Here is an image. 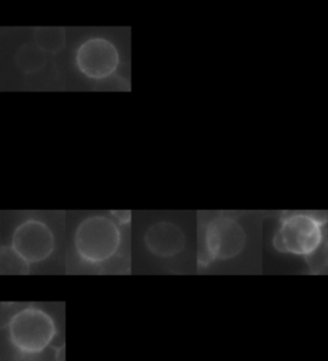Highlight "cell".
<instances>
[{
    "label": "cell",
    "mask_w": 328,
    "mask_h": 361,
    "mask_svg": "<svg viewBox=\"0 0 328 361\" xmlns=\"http://www.w3.org/2000/svg\"><path fill=\"white\" fill-rule=\"evenodd\" d=\"M53 317L37 306H25L7 322L8 340L17 353L36 356L49 348L56 336Z\"/></svg>",
    "instance_id": "6da1fadb"
},
{
    "label": "cell",
    "mask_w": 328,
    "mask_h": 361,
    "mask_svg": "<svg viewBox=\"0 0 328 361\" xmlns=\"http://www.w3.org/2000/svg\"><path fill=\"white\" fill-rule=\"evenodd\" d=\"M121 245V231L107 216H89L80 223L75 235L77 254L90 264H102L112 259Z\"/></svg>",
    "instance_id": "7a4b0ae2"
},
{
    "label": "cell",
    "mask_w": 328,
    "mask_h": 361,
    "mask_svg": "<svg viewBox=\"0 0 328 361\" xmlns=\"http://www.w3.org/2000/svg\"><path fill=\"white\" fill-rule=\"evenodd\" d=\"M321 243V222L307 214H295L282 222L273 245L281 252L310 255Z\"/></svg>",
    "instance_id": "3957f363"
},
{
    "label": "cell",
    "mask_w": 328,
    "mask_h": 361,
    "mask_svg": "<svg viewBox=\"0 0 328 361\" xmlns=\"http://www.w3.org/2000/svg\"><path fill=\"white\" fill-rule=\"evenodd\" d=\"M56 247V238L45 223L28 219L21 223L12 237L14 255L28 265L47 260Z\"/></svg>",
    "instance_id": "277c9868"
},
{
    "label": "cell",
    "mask_w": 328,
    "mask_h": 361,
    "mask_svg": "<svg viewBox=\"0 0 328 361\" xmlns=\"http://www.w3.org/2000/svg\"><path fill=\"white\" fill-rule=\"evenodd\" d=\"M77 67L85 76L94 80H104L112 76L119 68V50L112 44L102 37H95L85 42L76 56Z\"/></svg>",
    "instance_id": "5b68a950"
},
{
    "label": "cell",
    "mask_w": 328,
    "mask_h": 361,
    "mask_svg": "<svg viewBox=\"0 0 328 361\" xmlns=\"http://www.w3.org/2000/svg\"><path fill=\"white\" fill-rule=\"evenodd\" d=\"M245 243L244 228L231 218H217L205 231V249L212 259H233L244 250Z\"/></svg>",
    "instance_id": "8992f818"
},
{
    "label": "cell",
    "mask_w": 328,
    "mask_h": 361,
    "mask_svg": "<svg viewBox=\"0 0 328 361\" xmlns=\"http://www.w3.org/2000/svg\"><path fill=\"white\" fill-rule=\"evenodd\" d=\"M144 241L147 250L159 257H172L178 255L185 249V235L175 223H155L147 229Z\"/></svg>",
    "instance_id": "52a82bcc"
},
{
    "label": "cell",
    "mask_w": 328,
    "mask_h": 361,
    "mask_svg": "<svg viewBox=\"0 0 328 361\" xmlns=\"http://www.w3.org/2000/svg\"><path fill=\"white\" fill-rule=\"evenodd\" d=\"M47 53L34 44H25L16 54V64L25 73H36L44 68Z\"/></svg>",
    "instance_id": "ba28073f"
},
{
    "label": "cell",
    "mask_w": 328,
    "mask_h": 361,
    "mask_svg": "<svg viewBox=\"0 0 328 361\" xmlns=\"http://www.w3.org/2000/svg\"><path fill=\"white\" fill-rule=\"evenodd\" d=\"M34 40L42 51L56 54L66 47V30L63 27H37Z\"/></svg>",
    "instance_id": "9c48e42d"
},
{
    "label": "cell",
    "mask_w": 328,
    "mask_h": 361,
    "mask_svg": "<svg viewBox=\"0 0 328 361\" xmlns=\"http://www.w3.org/2000/svg\"><path fill=\"white\" fill-rule=\"evenodd\" d=\"M4 254H6V249H4L3 243L0 241V262L4 259Z\"/></svg>",
    "instance_id": "30bf717a"
}]
</instances>
